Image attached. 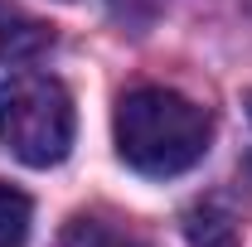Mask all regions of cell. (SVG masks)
Here are the masks:
<instances>
[{"label": "cell", "instance_id": "obj_4", "mask_svg": "<svg viewBox=\"0 0 252 247\" xmlns=\"http://www.w3.org/2000/svg\"><path fill=\"white\" fill-rule=\"evenodd\" d=\"M185 238L189 247H238V223L223 199H199L185 214Z\"/></svg>", "mask_w": 252, "mask_h": 247}, {"label": "cell", "instance_id": "obj_6", "mask_svg": "<svg viewBox=\"0 0 252 247\" xmlns=\"http://www.w3.org/2000/svg\"><path fill=\"white\" fill-rule=\"evenodd\" d=\"M30 218H34L30 194H20L15 185H0V247L25 243L30 238Z\"/></svg>", "mask_w": 252, "mask_h": 247}, {"label": "cell", "instance_id": "obj_1", "mask_svg": "<svg viewBox=\"0 0 252 247\" xmlns=\"http://www.w3.org/2000/svg\"><path fill=\"white\" fill-rule=\"evenodd\" d=\"M209 112L170 88H136L117 102V151L151 180L194 170L209 151Z\"/></svg>", "mask_w": 252, "mask_h": 247}, {"label": "cell", "instance_id": "obj_2", "mask_svg": "<svg viewBox=\"0 0 252 247\" xmlns=\"http://www.w3.org/2000/svg\"><path fill=\"white\" fill-rule=\"evenodd\" d=\"M73 97L49 73H10L0 83V146L34 170L59 165L73 151Z\"/></svg>", "mask_w": 252, "mask_h": 247}, {"label": "cell", "instance_id": "obj_7", "mask_svg": "<svg viewBox=\"0 0 252 247\" xmlns=\"http://www.w3.org/2000/svg\"><path fill=\"white\" fill-rule=\"evenodd\" d=\"M248 112H252V97H248Z\"/></svg>", "mask_w": 252, "mask_h": 247}, {"label": "cell", "instance_id": "obj_3", "mask_svg": "<svg viewBox=\"0 0 252 247\" xmlns=\"http://www.w3.org/2000/svg\"><path fill=\"white\" fill-rule=\"evenodd\" d=\"M49 44H54V30H49L44 20H34V15H25L20 5L0 0V63L39 59Z\"/></svg>", "mask_w": 252, "mask_h": 247}, {"label": "cell", "instance_id": "obj_5", "mask_svg": "<svg viewBox=\"0 0 252 247\" xmlns=\"http://www.w3.org/2000/svg\"><path fill=\"white\" fill-rule=\"evenodd\" d=\"M63 247H146L131 228L112 223V218H93V214H78L68 228H63Z\"/></svg>", "mask_w": 252, "mask_h": 247}]
</instances>
